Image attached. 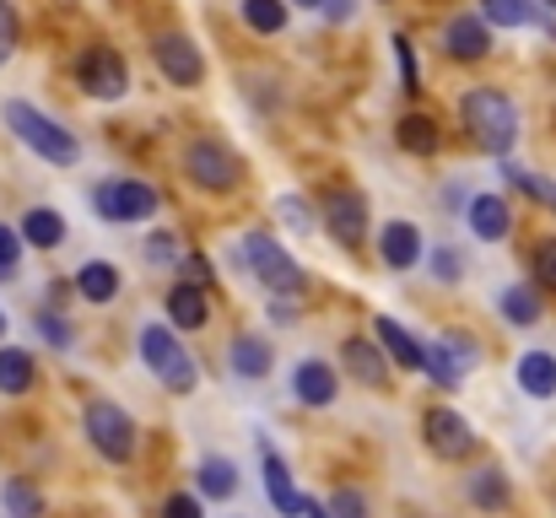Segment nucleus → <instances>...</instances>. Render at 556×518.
Instances as JSON below:
<instances>
[{
    "instance_id": "obj_1",
    "label": "nucleus",
    "mask_w": 556,
    "mask_h": 518,
    "mask_svg": "<svg viewBox=\"0 0 556 518\" xmlns=\"http://www.w3.org/2000/svg\"><path fill=\"white\" fill-rule=\"evenodd\" d=\"M459 119H465L470 141H476L481 152H492V157H508V152H514V141H519V109H514L503 92H492V87L465 92Z\"/></svg>"
},
{
    "instance_id": "obj_2",
    "label": "nucleus",
    "mask_w": 556,
    "mask_h": 518,
    "mask_svg": "<svg viewBox=\"0 0 556 518\" xmlns=\"http://www.w3.org/2000/svg\"><path fill=\"white\" fill-rule=\"evenodd\" d=\"M5 130L27 147V152H38L43 163H54V168H71L76 157H81V147H76V136L71 130H60L49 114H38L33 103H22V98H5Z\"/></svg>"
},
{
    "instance_id": "obj_3",
    "label": "nucleus",
    "mask_w": 556,
    "mask_h": 518,
    "mask_svg": "<svg viewBox=\"0 0 556 518\" xmlns=\"http://www.w3.org/2000/svg\"><path fill=\"white\" fill-rule=\"evenodd\" d=\"M238 254H243V270H249L260 287H270V292H281V298H303V292H308V270H303L270 232H249Z\"/></svg>"
},
{
    "instance_id": "obj_4",
    "label": "nucleus",
    "mask_w": 556,
    "mask_h": 518,
    "mask_svg": "<svg viewBox=\"0 0 556 518\" xmlns=\"http://www.w3.org/2000/svg\"><path fill=\"white\" fill-rule=\"evenodd\" d=\"M87 438H92V448H98L103 459H114V465H130V459H136V443H141L130 410L114 405V400H87Z\"/></svg>"
},
{
    "instance_id": "obj_5",
    "label": "nucleus",
    "mask_w": 556,
    "mask_h": 518,
    "mask_svg": "<svg viewBox=\"0 0 556 518\" xmlns=\"http://www.w3.org/2000/svg\"><path fill=\"white\" fill-rule=\"evenodd\" d=\"M141 362L174 389V394H189L194 383H200V367H194V356H189L179 336L168 330V325H147L141 330Z\"/></svg>"
},
{
    "instance_id": "obj_6",
    "label": "nucleus",
    "mask_w": 556,
    "mask_h": 518,
    "mask_svg": "<svg viewBox=\"0 0 556 518\" xmlns=\"http://www.w3.org/2000/svg\"><path fill=\"white\" fill-rule=\"evenodd\" d=\"M76 87H81L87 98H98V103H119V98L130 92V71H125V60H119L109 43H92V49H81V60H76Z\"/></svg>"
},
{
    "instance_id": "obj_7",
    "label": "nucleus",
    "mask_w": 556,
    "mask_h": 518,
    "mask_svg": "<svg viewBox=\"0 0 556 518\" xmlns=\"http://www.w3.org/2000/svg\"><path fill=\"white\" fill-rule=\"evenodd\" d=\"M92 205H98L103 222H147V216H157L163 194L141 178H109V184L92 189Z\"/></svg>"
},
{
    "instance_id": "obj_8",
    "label": "nucleus",
    "mask_w": 556,
    "mask_h": 518,
    "mask_svg": "<svg viewBox=\"0 0 556 518\" xmlns=\"http://www.w3.org/2000/svg\"><path fill=\"white\" fill-rule=\"evenodd\" d=\"M185 173L205 189V194H227V189H238V178H243V163L222 147V141H189L185 152Z\"/></svg>"
},
{
    "instance_id": "obj_9",
    "label": "nucleus",
    "mask_w": 556,
    "mask_h": 518,
    "mask_svg": "<svg viewBox=\"0 0 556 518\" xmlns=\"http://www.w3.org/2000/svg\"><path fill=\"white\" fill-rule=\"evenodd\" d=\"M481 362V341L465 330H443V341L427 345V372L438 389H459V378Z\"/></svg>"
},
{
    "instance_id": "obj_10",
    "label": "nucleus",
    "mask_w": 556,
    "mask_h": 518,
    "mask_svg": "<svg viewBox=\"0 0 556 518\" xmlns=\"http://www.w3.org/2000/svg\"><path fill=\"white\" fill-rule=\"evenodd\" d=\"M319 211H325V232L341 249H363V238H368V200L357 189H330Z\"/></svg>"
},
{
    "instance_id": "obj_11",
    "label": "nucleus",
    "mask_w": 556,
    "mask_h": 518,
    "mask_svg": "<svg viewBox=\"0 0 556 518\" xmlns=\"http://www.w3.org/2000/svg\"><path fill=\"white\" fill-rule=\"evenodd\" d=\"M152 60H157V71H163L174 87H200V81H205V60H200L194 38H185V33L152 38Z\"/></svg>"
},
{
    "instance_id": "obj_12",
    "label": "nucleus",
    "mask_w": 556,
    "mask_h": 518,
    "mask_svg": "<svg viewBox=\"0 0 556 518\" xmlns=\"http://www.w3.org/2000/svg\"><path fill=\"white\" fill-rule=\"evenodd\" d=\"M421 432H427V448L438 454V459H470L476 454V432H470V421L459 416V410H427V421H421Z\"/></svg>"
},
{
    "instance_id": "obj_13",
    "label": "nucleus",
    "mask_w": 556,
    "mask_h": 518,
    "mask_svg": "<svg viewBox=\"0 0 556 518\" xmlns=\"http://www.w3.org/2000/svg\"><path fill=\"white\" fill-rule=\"evenodd\" d=\"M465 222H470V232H476L481 243H503V238L514 232V211H508L503 194H470V200H465Z\"/></svg>"
},
{
    "instance_id": "obj_14",
    "label": "nucleus",
    "mask_w": 556,
    "mask_h": 518,
    "mask_svg": "<svg viewBox=\"0 0 556 518\" xmlns=\"http://www.w3.org/2000/svg\"><path fill=\"white\" fill-rule=\"evenodd\" d=\"M443 49L454 54V60H486V49H492V22L476 11V16H454L448 27H443Z\"/></svg>"
},
{
    "instance_id": "obj_15",
    "label": "nucleus",
    "mask_w": 556,
    "mask_h": 518,
    "mask_svg": "<svg viewBox=\"0 0 556 518\" xmlns=\"http://www.w3.org/2000/svg\"><path fill=\"white\" fill-rule=\"evenodd\" d=\"M205 319H211V287L179 281V287L168 292V325H174V330H200Z\"/></svg>"
},
{
    "instance_id": "obj_16",
    "label": "nucleus",
    "mask_w": 556,
    "mask_h": 518,
    "mask_svg": "<svg viewBox=\"0 0 556 518\" xmlns=\"http://www.w3.org/2000/svg\"><path fill=\"white\" fill-rule=\"evenodd\" d=\"M372 330H378V345L389 351V362H400V372H421L427 367V345L416 341L400 319H378Z\"/></svg>"
},
{
    "instance_id": "obj_17",
    "label": "nucleus",
    "mask_w": 556,
    "mask_h": 518,
    "mask_svg": "<svg viewBox=\"0 0 556 518\" xmlns=\"http://www.w3.org/2000/svg\"><path fill=\"white\" fill-rule=\"evenodd\" d=\"M341 362H346V372H352L363 389H389V362L378 356V345L372 341L352 336V341L341 345Z\"/></svg>"
},
{
    "instance_id": "obj_18",
    "label": "nucleus",
    "mask_w": 556,
    "mask_h": 518,
    "mask_svg": "<svg viewBox=\"0 0 556 518\" xmlns=\"http://www.w3.org/2000/svg\"><path fill=\"white\" fill-rule=\"evenodd\" d=\"M227 367H232L238 378H270L276 345L265 341V336H238V341L227 345Z\"/></svg>"
},
{
    "instance_id": "obj_19",
    "label": "nucleus",
    "mask_w": 556,
    "mask_h": 518,
    "mask_svg": "<svg viewBox=\"0 0 556 518\" xmlns=\"http://www.w3.org/2000/svg\"><path fill=\"white\" fill-rule=\"evenodd\" d=\"M378 254H383L389 270H410V265L421 260V232H416L410 222H389L383 238H378Z\"/></svg>"
},
{
    "instance_id": "obj_20",
    "label": "nucleus",
    "mask_w": 556,
    "mask_h": 518,
    "mask_svg": "<svg viewBox=\"0 0 556 518\" xmlns=\"http://www.w3.org/2000/svg\"><path fill=\"white\" fill-rule=\"evenodd\" d=\"M292 389H298V400L303 405H336V367L330 362H298V372H292Z\"/></svg>"
},
{
    "instance_id": "obj_21",
    "label": "nucleus",
    "mask_w": 556,
    "mask_h": 518,
    "mask_svg": "<svg viewBox=\"0 0 556 518\" xmlns=\"http://www.w3.org/2000/svg\"><path fill=\"white\" fill-rule=\"evenodd\" d=\"M394 141H400V152H410V157H438L443 130H438V119H427V114H405V119L394 125Z\"/></svg>"
},
{
    "instance_id": "obj_22",
    "label": "nucleus",
    "mask_w": 556,
    "mask_h": 518,
    "mask_svg": "<svg viewBox=\"0 0 556 518\" xmlns=\"http://www.w3.org/2000/svg\"><path fill=\"white\" fill-rule=\"evenodd\" d=\"M519 389L535 394V400H552L556 394V356L552 351H525V356H519Z\"/></svg>"
},
{
    "instance_id": "obj_23",
    "label": "nucleus",
    "mask_w": 556,
    "mask_h": 518,
    "mask_svg": "<svg viewBox=\"0 0 556 518\" xmlns=\"http://www.w3.org/2000/svg\"><path fill=\"white\" fill-rule=\"evenodd\" d=\"M265 497L276 503V514H281V518H298V514H303V497L292 492V476H287L281 454H270V448H265Z\"/></svg>"
},
{
    "instance_id": "obj_24",
    "label": "nucleus",
    "mask_w": 556,
    "mask_h": 518,
    "mask_svg": "<svg viewBox=\"0 0 556 518\" xmlns=\"http://www.w3.org/2000/svg\"><path fill=\"white\" fill-rule=\"evenodd\" d=\"M22 238H27L33 249H60V243H65V216H60L54 205H33V211L22 216Z\"/></svg>"
},
{
    "instance_id": "obj_25",
    "label": "nucleus",
    "mask_w": 556,
    "mask_h": 518,
    "mask_svg": "<svg viewBox=\"0 0 556 518\" xmlns=\"http://www.w3.org/2000/svg\"><path fill=\"white\" fill-rule=\"evenodd\" d=\"M76 292H81L87 303H114V298H119V270H114L109 260H87V265L76 270Z\"/></svg>"
},
{
    "instance_id": "obj_26",
    "label": "nucleus",
    "mask_w": 556,
    "mask_h": 518,
    "mask_svg": "<svg viewBox=\"0 0 556 518\" xmlns=\"http://www.w3.org/2000/svg\"><path fill=\"white\" fill-rule=\"evenodd\" d=\"M465 497H470L476 508H486V514H503V508L514 503V492H508V476H503V470H476V476H470V487H465Z\"/></svg>"
},
{
    "instance_id": "obj_27",
    "label": "nucleus",
    "mask_w": 556,
    "mask_h": 518,
    "mask_svg": "<svg viewBox=\"0 0 556 518\" xmlns=\"http://www.w3.org/2000/svg\"><path fill=\"white\" fill-rule=\"evenodd\" d=\"M33 378H38L33 356L22 345H0V394H27Z\"/></svg>"
},
{
    "instance_id": "obj_28",
    "label": "nucleus",
    "mask_w": 556,
    "mask_h": 518,
    "mask_svg": "<svg viewBox=\"0 0 556 518\" xmlns=\"http://www.w3.org/2000/svg\"><path fill=\"white\" fill-rule=\"evenodd\" d=\"M0 508H5V518H43V492H38L33 481L11 476V481L0 487Z\"/></svg>"
},
{
    "instance_id": "obj_29",
    "label": "nucleus",
    "mask_w": 556,
    "mask_h": 518,
    "mask_svg": "<svg viewBox=\"0 0 556 518\" xmlns=\"http://www.w3.org/2000/svg\"><path fill=\"white\" fill-rule=\"evenodd\" d=\"M497 308H503V319L508 325H541V292L535 287H508L503 298H497Z\"/></svg>"
},
{
    "instance_id": "obj_30",
    "label": "nucleus",
    "mask_w": 556,
    "mask_h": 518,
    "mask_svg": "<svg viewBox=\"0 0 556 518\" xmlns=\"http://www.w3.org/2000/svg\"><path fill=\"white\" fill-rule=\"evenodd\" d=\"M200 492L205 497H216V503H227L232 492H238V465L232 459H200Z\"/></svg>"
},
{
    "instance_id": "obj_31",
    "label": "nucleus",
    "mask_w": 556,
    "mask_h": 518,
    "mask_svg": "<svg viewBox=\"0 0 556 518\" xmlns=\"http://www.w3.org/2000/svg\"><path fill=\"white\" fill-rule=\"evenodd\" d=\"M243 22L270 38V33L287 27V0H243Z\"/></svg>"
},
{
    "instance_id": "obj_32",
    "label": "nucleus",
    "mask_w": 556,
    "mask_h": 518,
    "mask_svg": "<svg viewBox=\"0 0 556 518\" xmlns=\"http://www.w3.org/2000/svg\"><path fill=\"white\" fill-rule=\"evenodd\" d=\"M481 16L492 27H525V22H541L530 0H481Z\"/></svg>"
},
{
    "instance_id": "obj_33",
    "label": "nucleus",
    "mask_w": 556,
    "mask_h": 518,
    "mask_svg": "<svg viewBox=\"0 0 556 518\" xmlns=\"http://www.w3.org/2000/svg\"><path fill=\"white\" fill-rule=\"evenodd\" d=\"M503 173H508V184H514V189H525L530 200H541V205H552L556 211V184H546L541 173H530V168H514V163H508Z\"/></svg>"
},
{
    "instance_id": "obj_34",
    "label": "nucleus",
    "mask_w": 556,
    "mask_h": 518,
    "mask_svg": "<svg viewBox=\"0 0 556 518\" xmlns=\"http://www.w3.org/2000/svg\"><path fill=\"white\" fill-rule=\"evenodd\" d=\"M389 43H394V65H400V87H405V92H421V71H416V49H410V38H405V33H394Z\"/></svg>"
},
{
    "instance_id": "obj_35",
    "label": "nucleus",
    "mask_w": 556,
    "mask_h": 518,
    "mask_svg": "<svg viewBox=\"0 0 556 518\" xmlns=\"http://www.w3.org/2000/svg\"><path fill=\"white\" fill-rule=\"evenodd\" d=\"M22 232H11V222H0V281H11L22 270Z\"/></svg>"
},
{
    "instance_id": "obj_36",
    "label": "nucleus",
    "mask_w": 556,
    "mask_h": 518,
    "mask_svg": "<svg viewBox=\"0 0 556 518\" xmlns=\"http://www.w3.org/2000/svg\"><path fill=\"white\" fill-rule=\"evenodd\" d=\"M38 336H43V341H49V345H54V351H65V345L76 341V330H71V319H60V314H49V308L38 314Z\"/></svg>"
},
{
    "instance_id": "obj_37",
    "label": "nucleus",
    "mask_w": 556,
    "mask_h": 518,
    "mask_svg": "<svg viewBox=\"0 0 556 518\" xmlns=\"http://www.w3.org/2000/svg\"><path fill=\"white\" fill-rule=\"evenodd\" d=\"M147 260H152V265H179L185 249H179L174 232H152V238H147Z\"/></svg>"
},
{
    "instance_id": "obj_38",
    "label": "nucleus",
    "mask_w": 556,
    "mask_h": 518,
    "mask_svg": "<svg viewBox=\"0 0 556 518\" xmlns=\"http://www.w3.org/2000/svg\"><path fill=\"white\" fill-rule=\"evenodd\" d=\"M535 281H541V292H556V238L535 243Z\"/></svg>"
},
{
    "instance_id": "obj_39",
    "label": "nucleus",
    "mask_w": 556,
    "mask_h": 518,
    "mask_svg": "<svg viewBox=\"0 0 556 518\" xmlns=\"http://www.w3.org/2000/svg\"><path fill=\"white\" fill-rule=\"evenodd\" d=\"M16 38H22V22H16V11H11V0H0V65L11 60V49H16Z\"/></svg>"
},
{
    "instance_id": "obj_40",
    "label": "nucleus",
    "mask_w": 556,
    "mask_h": 518,
    "mask_svg": "<svg viewBox=\"0 0 556 518\" xmlns=\"http://www.w3.org/2000/svg\"><path fill=\"white\" fill-rule=\"evenodd\" d=\"M276 211L287 216V227H298V232H314V216H308V205H303L298 194H281V200H276Z\"/></svg>"
},
{
    "instance_id": "obj_41",
    "label": "nucleus",
    "mask_w": 556,
    "mask_h": 518,
    "mask_svg": "<svg viewBox=\"0 0 556 518\" xmlns=\"http://www.w3.org/2000/svg\"><path fill=\"white\" fill-rule=\"evenodd\" d=\"M432 276L454 287V281L465 276V265H459V249H432Z\"/></svg>"
},
{
    "instance_id": "obj_42",
    "label": "nucleus",
    "mask_w": 556,
    "mask_h": 518,
    "mask_svg": "<svg viewBox=\"0 0 556 518\" xmlns=\"http://www.w3.org/2000/svg\"><path fill=\"white\" fill-rule=\"evenodd\" d=\"M330 514H336V518H368V503H363V492L341 487V492L330 497Z\"/></svg>"
},
{
    "instance_id": "obj_43",
    "label": "nucleus",
    "mask_w": 556,
    "mask_h": 518,
    "mask_svg": "<svg viewBox=\"0 0 556 518\" xmlns=\"http://www.w3.org/2000/svg\"><path fill=\"white\" fill-rule=\"evenodd\" d=\"M163 518H200V497L174 492V497H168V508H163Z\"/></svg>"
},
{
    "instance_id": "obj_44",
    "label": "nucleus",
    "mask_w": 556,
    "mask_h": 518,
    "mask_svg": "<svg viewBox=\"0 0 556 518\" xmlns=\"http://www.w3.org/2000/svg\"><path fill=\"white\" fill-rule=\"evenodd\" d=\"M185 270H189V281L211 287V265H205V254H185Z\"/></svg>"
},
{
    "instance_id": "obj_45",
    "label": "nucleus",
    "mask_w": 556,
    "mask_h": 518,
    "mask_svg": "<svg viewBox=\"0 0 556 518\" xmlns=\"http://www.w3.org/2000/svg\"><path fill=\"white\" fill-rule=\"evenodd\" d=\"M352 11H357L352 0H325V16H330V22H352Z\"/></svg>"
},
{
    "instance_id": "obj_46",
    "label": "nucleus",
    "mask_w": 556,
    "mask_h": 518,
    "mask_svg": "<svg viewBox=\"0 0 556 518\" xmlns=\"http://www.w3.org/2000/svg\"><path fill=\"white\" fill-rule=\"evenodd\" d=\"M303 518H336L325 503H314V497H303Z\"/></svg>"
},
{
    "instance_id": "obj_47",
    "label": "nucleus",
    "mask_w": 556,
    "mask_h": 518,
    "mask_svg": "<svg viewBox=\"0 0 556 518\" xmlns=\"http://www.w3.org/2000/svg\"><path fill=\"white\" fill-rule=\"evenodd\" d=\"M292 5H308V11H325V0H292Z\"/></svg>"
},
{
    "instance_id": "obj_48",
    "label": "nucleus",
    "mask_w": 556,
    "mask_h": 518,
    "mask_svg": "<svg viewBox=\"0 0 556 518\" xmlns=\"http://www.w3.org/2000/svg\"><path fill=\"white\" fill-rule=\"evenodd\" d=\"M0 341H5V314H0Z\"/></svg>"
},
{
    "instance_id": "obj_49",
    "label": "nucleus",
    "mask_w": 556,
    "mask_h": 518,
    "mask_svg": "<svg viewBox=\"0 0 556 518\" xmlns=\"http://www.w3.org/2000/svg\"><path fill=\"white\" fill-rule=\"evenodd\" d=\"M546 5H552V11H556V0H546Z\"/></svg>"
}]
</instances>
